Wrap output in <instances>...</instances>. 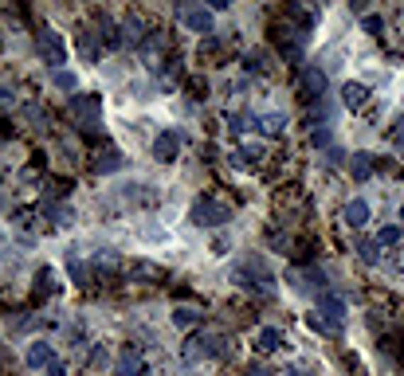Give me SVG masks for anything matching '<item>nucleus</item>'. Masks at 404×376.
<instances>
[{"label": "nucleus", "mask_w": 404, "mask_h": 376, "mask_svg": "<svg viewBox=\"0 0 404 376\" xmlns=\"http://www.w3.org/2000/svg\"><path fill=\"white\" fill-rule=\"evenodd\" d=\"M71 118L83 134H94L102 122V94H71Z\"/></svg>", "instance_id": "1"}, {"label": "nucleus", "mask_w": 404, "mask_h": 376, "mask_svg": "<svg viewBox=\"0 0 404 376\" xmlns=\"http://www.w3.org/2000/svg\"><path fill=\"white\" fill-rule=\"evenodd\" d=\"M189 220H193L196 227H220L232 220V208L220 200H212V196H196L193 208H189Z\"/></svg>", "instance_id": "2"}, {"label": "nucleus", "mask_w": 404, "mask_h": 376, "mask_svg": "<svg viewBox=\"0 0 404 376\" xmlns=\"http://www.w3.org/2000/svg\"><path fill=\"white\" fill-rule=\"evenodd\" d=\"M35 51H40L55 71H60V63H67V43H63V35L55 32V28H40V32H35Z\"/></svg>", "instance_id": "3"}, {"label": "nucleus", "mask_w": 404, "mask_h": 376, "mask_svg": "<svg viewBox=\"0 0 404 376\" xmlns=\"http://www.w3.org/2000/svg\"><path fill=\"white\" fill-rule=\"evenodd\" d=\"M181 20H185L189 32L196 35H212L216 32V16H212L208 4H181Z\"/></svg>", "instance_id": "4"}, {"label": "nucleus", "mask_w": 404, "mask_h": 376, "mask_svg": "<svg viewBox=\"0 0 404 376\" xmlns=\"http://www.w3.org/2000/svg\"><path fill=\"white\" fill-rule=\"evenodd\" d=\"M318 314H322V326L330 329V334H337V329L345 326V302L337 298V294H322L318 298Z\"/></svg>", "instance_id": "5"}, {"label": "nucleus", "mask_w": 404, "mask_h": 376, "mask_svg": "<svg viewBox=\"0 0 404 376\" xmlns=\"http://www.w3.org/2000/svg\"><path fill=\"white\" fill-rule=\"evenodd\" d=\"M240 278H247L244 286H255V290H263V294H271V290H275V283H271V270H267V263H259V259H247L244 267H240Z\"/></svg>", "instance_id": "6"}, {"label": "nucleus", "mask_w": 404, "mask_h": 376, "mask_svg": "<svg viewBox=\"0 0 404 376\" xmlns=\"http://www.w3.org/2000/svg\"><path fill=\"white\" fill-rule=\"evenodd\" d=\"M177 157H181V134L165 130V134L153 137V161H161V165H173Z\"/></svg>", "instance_id": "7"}, {"label": "nucleus", "mask_w": 404, "mask_h": 376, "mask_svg": "<svg viewBox=\"0 0 404 376\" xmlns=\"http://www.w3.org/2000/svg\"><path fill=\"white\" fill-rule=\"evenodd\" d=\"M298 91H303V98H322V91H326V71L322 67H303Z\"/></svg>", "instance_id": "8"}, {"label": "nucleus", "mask_w": 404, "mask_h": 376, "mask_svg": "<svg viewBox=\"0 0 404 376\" xmlns=\"http://www.w3.org/2000/svg\"><path fill=\"white\" fill-rule=\"evenodd\" d=\"M114 376H145V357L130 345V349H122L118 365H114Z\"/></svg>", "instance_id": "9"}, {"label": "nucleus", "mask_w": 404, "mask_h": 376, "mask_svg": "<svg viewBox=\"0 0 404 376\" xmlns=\"http://www.w3.org/2000/svg\"><path fill=\"white\" fill-rule=\"evenodd\" d=\"M130 278L134 283H165V267H157V263H145V259H138L134 267H130Z\"/></svg>", "instance_id": "10"}, {"label": "nucleus", "mask_w": 404, "mask_h": 376, "mask_svg": "<svg viewBox=\"0 0 404 376\" xmlns=\"http://www.w3.org/2000/svg\"><path fill=\"white\" fill-rule=\"evenodd\" d=\"M99 40H102V47H110V51H114V47H122V43H126V40H122V28L114 24V20L106 16V12H102V16H99Z\"/></svg>", "instance_id": "11"}, {"label": "nucleus", "mask_w": 404, "mask_h": 376, "mask_svg": "<svg viewBox=\"0 0 404 376\" xmlns=\"http://www.w3.org/2000/svg\"><path fill=\"white\" fill-rule=\"evenodd\" d=\"M28 365H32V368H43V372H47V368L55 365V349H51L47 341L28 345Z\"/></svg>", "instance_id": "12"}, {"label": "nucleus", "mask_w": 404, "mask_h": 376, "mask_svg": "<svg viewBox=\"0 0 404 376\" xmlns=\"http://www.w3.org/2000/svg\"><path fill=\"white\" fill-rule=\"evenodd\" d=\"M122 40L134 43V47H142V43L150 40V32H145V20H142V16H126V20H122Z\"/></svg>", "instance_id": "13"}, {"label": "nucleus", "mask_w": 404, "mask_h": 376, "mask_svg": "<svg viewBox=\"0 0 404 376\" xmlns=\"http://www.w3.org/2000/svg\"><path fill=\"white\" fill-rule=\"evenodd\" d=\"M342 102L349 110H361L365 102H369V86H365V83H345L342 86Z\"/></svg>", "instance_id": "14"}, {"label": "nucleus", "mask_w": 404, "mask_h": 376, "mask_svg": "<svg viewBox=\"0 0 404 376\" xmlns=\"http://www.w3.org/2000/svg\"><path fill=\"white\" fill-rule=\"evenodd\" d=\"M373 169H377V161H373V153H354V161H349V173H354V181H369Z\"/></svg>", "instance_id": "15"}, {"label": "nucleus", "mask_w": 404, "mask_h": 376, "mask_svg": "<svg viewBox=\"0 0 404 376\" xmlns=\"http://www.w3.org/2000/svg\"><path fill=\"white\" fill-rule=\"evenodd\" d=\"M279 345H283V329H275V326H263L259 334H255V349H259V353H275Z\"/></svg>", "instance_id": "16"}, {"label": "nucleus", "mask_w": 404, "mask_h": 376, "mask_svg": "<svg viewBox=\"0 0 404 376\" xmlns=\"http://www.w3.org/2000/svg\"><path fill=\"white\" fill-rule=\"evenodd\" d=\"M204 357H212V349H208V334L189 337V341H185V360L193 365V360H204Z\"/></svg>", "instance_id": "17"}, {"label": "nucleus", "mask_w": 404, "mask_h": 376, "mask_svg": "<svg viewBox=\"0 0 404 376\" xmlns=\"http://www.w3.org/2000/svg\"><path fill=\"white\" fill-rule=\"evenodd\" d=\"M208 349H212V357H216V360H232L236 341H232V337H224V334H208Z\"/></svg>", "instance_id": "18"}, {"label": "nucleus", "mask_w": 404, "mask_h": 376, "mask_svg": "<svg viewBox=\"0 0 404 376\" xmlns=\"http://www.w3.org/2000/svg\"><path fill=\"white\" fill-rule=\"evenodd\" d=\"M122 165H126V157H122L118 149H106L102 157H94V161H91L94 173H114V169H122Z\"/></svg>", "instance_id": "19"}, {"label": "nucleus", "mask_w": 404, "mask_h": 376, "mask_svg": "<svg viewBox=\"0 0 404 376\" xmlns=\"http://www.w3.org/2000/svg\"><path fill=\"white\" fill-rule=\"evenodd\" d=\"M345 224H349V227H365V224H369V204H365V200H349V208H345Z\"/></svg>", "instance_id": "20"}, {"label": "nucleus", "mask_w": 404, "mask_h": 376, "mask_svg": "<svg viewBox=\"0 0 404 376\" xmlns=\"http://www.w3.org/2000/svg\"><path fill=\"white\" fill-rule=\"evenodd\" d=\"M91 270L94 275H114V270H118V255H114V251H99L94 263H91Z\"/></svg>", "instance_id": "21"}, {"label": "nucleus", "mask_w": 404, "mask_h": 376, "mask_svg": "<svg viewBox=\"0 0 404 376\" xmlns=\"http://www.w3.org/2000/svg\"><path fill=\"white\" fill-rule=\"evenodd\" d=\"M357 255H361V263L377 267V263H381V243L377 239H357Z\"/></svg>", "instance_id": "22"}, {"label": "nucleus", "mask_w": 404, "mask_h": 376, "mask_svg": "<svg viewBox=\"0 0 404 376\" xmlns=\"http://www.w3.org/2000/svg\"><path fill=\"white\" fill-rule=\"evenodd\" d=\"M259 130H263V134H271V137H279L286 130V118L283 114H263L259 118Z\"/></svg>", "instance_id": "23"}, {"label": "nucleus", "mask_w": 404, "mask_h": 376, "mask_svg": "<svg viewBox=\"0 0 404 376\" xmlns=\"http://www.w3.org/2000/svg\"><path fill=\"white\" fill-rule=\"evenodd\" d=\"M173 321H177L181 329H189V326H201V314H196L193 306H181V309H173Z\"/></svg>", "instance_id": "24"}, {"label": "nucleus", "mask_w": 404, "mask_h": 376, "mask_svg": "<svg viewBox=\"0 0 404 376\" xmlns=\"http://www.w3.org/2000/svg\"><path fill=\"white\" fill-rule=\"evenodd\" d=\"M247 71L267 75V71H271V55H267V51H252V55H247Z\"/></svg>", "instance_id": "25"}, {"label": "nucleus", "mask_w": 404, "mask_h": 376, "mask_svg": "<svg viewBox=\"0 0 404 376\" xmlns=\"http://www.w3.org/2000/svg\"><path fill=\"white\" fill-rule=\"evenodd\" d=\"M24 118H28V122H35L40 130L47 125V110H43L40 102H28V106H24Z\"/></svg>", "instance_id": "26"}, {"label": "nucleus", "mask_w": 404, "mask_h": 376, "mask_svg": "<svg viewBox=\"0 0 404 376\" xmlns=\"http://www.w3.org/2000/svg\"><path fill=\"white\" fill-rule=\"evenodd\" d=\"M400 227H381V235H377V243L381 247H396V243H400Z\"/></svg>", "instance_id": "27"}, {"label": "nucleus", "mask_w": 404, "mask_h": 376, "mask_svg": "<svg viewBox=\"0 0 404 376\" xmlns=\"http://www.w3.org/2000/svg\"><path fill=\"white\" fill-rule=\"evenodd\" d=\"M51 79H55V86H60V91H75V71H63L60 67Z\"/></svg>", "instance_id": "28"}, {"label": "nucleus", "mask_w": 404, "mask_h": 376, "mask_svg": "<svg viewBox=\"0 0 404 376\" xmlns=\"http://www.w3.org/2000/svg\"><path fill=\"white\" fill-rule=\"evenodd\" d=\"M47 212H51V220H55V224H71V220H75V212L63 208V204H47Z\"/></svg>", "instance_id": "29"}, {"label": "nucleus", "mask_w": 404, "mask_h": 376, "mask_svg": "<svg viewBox=\"0 0 404 376\" xmlns=\"http://www.w3.org/2000/svg\"><path fill=\"white\" fill-rule=\"evenodd\" d=\"M240 157H247V161H263V157H267V149H263L259 142H247L244 149H240Z\"/></svg>", "instance_id": "30"}, {"label": "nucleus", "mask_w": 404, "mask_h": 376, "mask_svg": "<svg viewBox=\"0 0 404 376\" xmlns=\"http://www.w3.org/2000/svg\"><path fill=\"white\" fill-rule=\"evenodd\" d=\"M388 142H393L396 149H404V118H396V125L388 130Z\"/></svg>", "instance_id": "31"}, {"label": "nucleus", "mask_w": 404, "mask_h": 376, "mask_svg": "<svg viewBox=\"0 0 404 376\" xmlns=\"http://www.w3.org/2000/svg\"><path fill=\"white\" fill-rule=\"evenodd\" d=\"M35 283H40V290H43V294H51V290H55V275H51L47 267L40 270V278H35Z\"/></svg>", "instance_id": "32"}, {"label": "nucleus", "mask_w": 404, "mask_h": 376, "mask_svg": "<svg viewBox=\"0 0 404 376\" xmlns=\"http://www.w3.org/2000/svg\"><path fill=\"white\" fill-rule=\"evenodd\" d=\"M67 267H71V278H75L79 286H86V267H83V263H75V259H71Z\"/></svg>", "instance_id": "33"}, {"label": "nucleus", "mask_w": 404, "mask_h": 376, "mask_svg": "<svg viewBox=\"0 0 404 376\" xmlns=\"http://www.w3.org/2000/svg\"><path fill=\"white\" fill-rule=\"evenodd\" d=\"M361 24H365V32H373V35H381V16H361Z\"/></svg>", "instance_id": "34"}, {"label": "nucleus", "mask_w": 404, "mask_h": 376, "mask_svg": "<svg viewBox=\"0 0 404 376\" xmlns=\"http://www.w3.org/2000/svg\"><path fill=\"white\" fill-rule=\"evenodd\" d=\"M9 106H16V94L9 86H0V110H9Z\"/></svg>", "instance_id": "35"}, {"label": "nucleus", "mask_w": 404, "mask_h": 376, "mask_svg": "<svg viewBox=\"0 0 404 376\" xmlns=\"http://www.w3.org/2000/svg\"><path fill=\"white\" fill-rule=\"evenodd\" d=\"M106 360H110V357H106V349H102V345H99V349L91 353V368H102V365H106Z\"/></svg>", "instance_id": "36"}, {"label": "nucleus", "mask_w": 404, "mask_h": 376, "mask_svg": "<svg viewBox=\"0 0 404 376\" xmlns=\"http://www.w3.org/2000/svg\"><path fill=\"white\" fill-rule=\"evenodd\" d=\"M310 142H314V145H326V142H330V130H326V125H322V130H314Z\"/></svg>", "instance_id": "37"}, {"label": "nucleus", "mask_w": 404, "mask_h": 376, "mask_svg": "<svg viewBox=\"0 0 404 376\" xmlns=\"http://www.w3.org/2000/svg\"><path fill=\"white\" fill-rule=\"evenodd\" d=\"M43 376H67V368H63L60 360H55V365H51V368H47V372H43Z\"/></svg>", "instance_id": "38"}, {"label": "nucleus", "mask_w": 404, "mask_h": 376, "mask_svg": "<svg viewBox=\"0 0 404 376\" xmlns=\"http://www.w3.org/2000/svg\"><path fill=\"white\" fill-rule=\"evenodd\" d=\"M4 134H9V130H4V122H0V137H4Z\"/></svg>", "instance_id": "39"}, {"label": "nucleus", "mask_w": 404, "mask_h": 376, "mask_svg": "<svg viewBox=\"0 0 404 376\" xmlns=\"http://www.w3.org/2000/svg\"><path fill=\"white\" fill-rule=\"evenodd\" d=\"M400 220H404V208H400Z\"/></svg>", "instance_id": "40"}]
</instances>
